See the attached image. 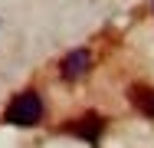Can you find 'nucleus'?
<instances>
[{
  "mask_svg": "<svg viewBox=\"0 0 154 148\" xmlns=\"http://www.w3.org/2000/svg\"><path fill=\"white\" fill-rule=\"evenodd\" d=\"M43 115H46V105H43V99H39L36 89L17 92L7 102V109H3V122L7 125H17V128H36L43 122Z\"/></svg>",
  "mask_w": 154,
  "mask_h": 148,
  "instance_id": "obj_1",
  "label": "nucleus"
},
{
  "mask_svg": "<svg viewBox=\"0 0 154 148\" xmlns=\"http://www.w3.org/2000/svg\"><path fill=\"white\" fill-rule=\"evenodd\" d=\"M92 66H95V56H92L89 46L69 50V53L59 59V79L62 82H79V79H85V76L92 72Z\"/></svg>",
  "mask_w": 154,
  "mask_h": 148,
  "instance_id": "obj_2",
  "label": "nucleus"
},
{
  "mask_svg": "<svg viewBox=\"0 0 154 148\" xmlns=\"http://www.w3.org/2000/svg\"><path fill=\"white\" fill-rule=\"evenodd\" d=\"M66 132L69 135H75V138H82V142H89V145H98L102 142V132H105V118L102 115H95V112H89V115H82V118H75L72 125H66Z\"/></svg>",
  "mask_w": 154,
  "mask_h": 148,
  "instance_id": "obj_3",
  "label": "nucleus"
},
{
  "mask_svg": "<svg viewBox=\"0 0 154 148\" xmlns=\"http://www.w3.org/2000/svg\"><path fill=\"white\" fill-rule=\"evenodd\" d=\"M131 105L144 118H154V86H131Z\"/></svg>",
  "mask_w": 154,
  "mask_h": 148,
  "instance_id": "obj_4",
  "label": "nucleus"
}]
</instances>
